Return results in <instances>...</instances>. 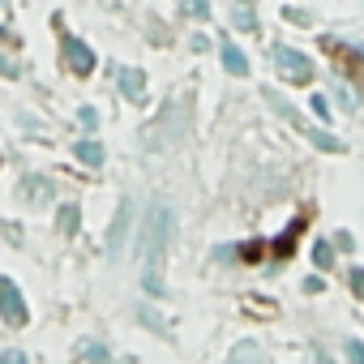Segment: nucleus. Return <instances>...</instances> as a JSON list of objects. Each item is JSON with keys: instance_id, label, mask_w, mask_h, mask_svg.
Segmentation results:
<instances>
[{"instance_id": "obj_1", "label": "nucleus", "mask_w": 364, "mask_h": 364, "mask_svg": "<svg viewBox=\"0 0 364 364\" xmlns=\"http://www.w3.org/2000/svg\"><path fill=\"white\" fill-rule=\"evenodd\" d=\"M167 245H171V206L167 202H150L146 219L137 228V257L146 266V274H141L146 296H163V257H167Z\"/></svg>"}, {"instance_id": "obj_2", "label": "nucleus", "mask_w": 364, "mask_h": 364, "mask_svg": "<svg viewBox=\"0 0 364 364\" xmlns=\"http://www.w3.org/2000/svg\"><path fill=\"white\" fill-rule=\"evenodd\" d=\"M270 60H274V69H279L283 82H291V86H309L313 82V60L304 52H296L287 43H274L270 48Z\"/></svg>"}, {"instance_id": "obj_3", "label": "nucleus", "mask_w": 364, "mask_h": 364, "mask_svg": "<svg viewBox=\"0 0 364 364\" xmlns=\"http://www.w3.org/2000/svg\"><path fill=\"white\" fill-rule=\"evenodd\" d=\"M0 317H5V326H26L31 321L26 296L18 287V279H9V274H0Z\"/></svg>"}, {"instance_id": "obj_4", "label": "nucleus", "mask_w": 364, "mask_h": 364, "mask_svg": "<svg viewBox=\"0 0 364 364\" xmlns=\"http://www.w3.org/2000/svg\"><path fill=\"white\" fill-rule=\"evenodd\" d=\"M129 219H133V202H120V206H116V219H112V228H107V262H116V257L124 253Z\"/></svg>"}, {"instance_id": "obj_5", "label": "nucleus", "mask_w": 364, "mask_h": 364, "mask_svg": "<svg viewBox=\"0 0 364 364\" xmlns=\"http://www.w3.org/2000/svg\"><path fill=\"white\" fill-rule=\"evenodd\" d=\"M65 60H69V69H73L77 77H90V73H95V52H90L82 39H65Z\"/></svg>"}, {"instance_id": "obj_6", "label": "nucleus", "mask_w": 364, "mask_h": 364, "mask_svg": "<svg viewBox=\"0 0 364 364\" xmlns=\"http://www.w3.org/2000/svg\"><path fill=\"white\" fill-rule=\"evenodd\" d=\"M18 193H22V202H52V180H43V176H26L22 185H18Z\"/></svg>"}, {"instance_id": "obj_7", "label": "nucleus", "mask_w": 364, "mask_h": 364, "mask_svg": "<svg viewBox=\"0 0 364 364\" xmlns=\"http://www.w3.org/2000/svg\"><path fill=\"white\" fill-rule=\"evenodd\" d=\"M120 90L129 103H141L146 99V73L141 69H120Z\"/></svg>"}, {"instance_id": "obj_8", "label": "nucleus", "mask_w": 364, "mask_h": 364, "mask_svg": "<svg viewBox=\"0 0 364 364\" xmlns=\"http://www.w3.org/2000/svg\"><path fill=\"white\" fill-rule=\"evenodd\" d=\"M228 364H270V360H266V351H262L257 343H249V338H245V343H236V347H232V360H228Z\"/></svg>"}, {"instance_id": "obj_9", "label": "nucleus", "mask_w": 364, "mask_h": 364, "mask_svg": "<svg viewBox=\"0 0 364 364\" xmlns=\"http://www.w3.org/2000/svg\"><path fill=\"white\" fill-rule=\"evenodd\" d=\"M223 69H228L232 77H245V73H249V56H245L236 43H223Z\"/></svg>"}, {"instance_id": "obj_10", "label": "nucleus", "mask_w": 364, "mask_h": 364, "mask_svg": "<svg viewBox=\"0 0 364 364\" xmlns=\"http://www.w3.org/2000/svg\"><path fill=\"white\" fill-rule=\"evenodd\" d=\"M73 154H77L86 167H103V146H99L95 137H82V141L73 146Z\"/></svg>"}, {"instance_id": "obj_11", "label": "nucleus", "mask_w": 364, "mask_h": 364, "mask_svg": "<svg viewBox=\"0 0 364 364\" xmlns=\"http://www.w3.org/2000/svg\"><path fill=\"white\" fill-rule=\"evenodd\" d=\"M232 26H236V31H245V35H253V31H257V14H253V5H249V0H236Z\"/></svg>"}, {"instance_id": "obj_12", "label": "nucleus", "mask_w": 364, "mask_h": 364, "mask_svg": "<svg viewBox=\"0 0 364 364\" xmlns=\"http://www.w3.org/2000/svg\"><path fill=\"white\" fill-rule=\"evenodd\" d=\"M304 133H309V141H313L317 150H326V154H338V150H343V141H338V137H330L326 129H304Z\"/></svg>"}, {"instance_id": "obj_13", "label": "nucleus", "mask_w": 364, "mask_h": 364, "mask_svg": "<svg viewBox=\"0 0 364 364\" xmlns=\"http://www.w3.org/2000/svg\"><path fill=\"white\" fill-rule=\"evenodd\" d=\"M300 228H304V219H296V223H291V228H287V232H283V236L274 240V257H287V253H291V245H296Z\"/></svg>"}, {"instance_id": "obj_14", "label": "nucleus", "mask_w": 364, "mask_h": 364, "mask_svg": "<svg viewBox=\"0 0 364 364\" xmlns=\"http://www.w3.org/2000/svg\"><path fill=\"white\" fill-rule=\"evenodd\" d=\"M77 223H82V210H77L73 202H69V206H60V232H65V236H73V232H77Z\"/></svg>"}, {"instance_id": "obj_15", "label": "nucleus", "mask_w": 364, "mask_h": 364, "mask_svg": "<svg viewBox=\"0 0 364 364\" xmlns=\"http://www.w3.org/2000/svg\"><path fill=\"white\" fill-rule=\"evenodd\" d=\"M82 355H86L90 364H112V355H107V347H99V343H82Z\"/></svg>"}, {"instance_id": "obj_16", "label": "nucleus", "mask_w": 364, "mask_h": 364, "mask_svg": "<svg viewBox=\"0 0 364 364\" xmlns=\"http://www.w3.org/2000/svg\"><path fill=\"white\" fill-rule=\"evenodd\" d=\"M313 262H317L321 270L334 262V249H330V240H317V245H313Z\"/></svg>"}, {"instance_id": "obj_17", "label": "nucleus", "mask_w": 364, "mask_h": 364, "mask_svg": "<svg viewBox=\"0 0 364 364\" xmlns=\"http://www.w3.org/2000/svg\"><path fill=\"white\" fill-rule=\"evenodd\" d=\"M185 14L189 18H210V0H185Z\"/></svg>"}, {"instance_id": "obj_18", "label": "nucleus", "mask_w": 364, "mask_h": 364, "mask_svg": "<svg viewBox=\"0 0 364 364\" xmlns=\"http://www.w3.org/2000/svg\"><path fill=\"white\" fill-rule=\"evenodd\" d=\"M347 360H351V364H364V343H360V338L347 343Z\"/></svg>"}, {"instance_id": "obj_19", "label": "nucleus", "mask_w": 364, "mask_h": 364, "mask_svg": "<svg viewBox=\"0 0 364 364\" xmlns=\"http://www.w3.org/2000/svg\"><path fill=\"white\" fill-rule=\"evenodd\" d=\"M0 364H26V351L9 347V351H0Z\"/></svg>"}, {"instance_id": "obj_20", "label": "nucleus", "mask_w": 364, "mask_h": 364, "mask_svg": "<svg viewBox=\"0 0 364 364\" xmlns=\"http://www.w3.org/2000/svg\"><path fill=\"white\" fill-rule=\"evenodd\" d=\"M347 283H351V291L364 300V270H351V274H347Z\"/></svg>"}, {"instance_id": "obj_21", "label": "nucleus", "mask_w": 364, "mask_h": 364, "mask_svg": "<svg viewBox=\"0 0 364 364\" xmlns=\"http://www.w3.org/2000/svg\"><path fill=\"white\" fill-rule=\"evenodd\" d=\"M309 364H334V355L321 351V347H309Z\"/></svg>"}, {"instance_id": "obj_22", "label": "nucleus", "mask_w": 364, "mask_h": 364, "mask_svg": "<svg viewBox=\"0 0 364 364\" xmlns=\"http://www.w3.org/2000/svg\"><path fill=\"white\" fill-rule=\"evenodd\" d=\"M283 18L296 22V26H309V14H300V9H283Z\"/></svg>"}, {"instance_id": "obj_23", "label": "nucleus", "mask_w": 364, "mask_h": 364, "mask_svg": "<svg viewBox=\"0 0 364 364\" xmlns=\"http://www.w3.org/2000/svg\"><path fill=\"white\" fill-rule=\"evenodd\" d=\"M313 112H317V120H330V103H326V99H321V95H317V99H313Z\"/></svg>"}, {"instance_id": "obj_24", "label": "nucleus", "mask_w": 364, "mask_h": 364, "mask_svg": "<svg viewBox=\"0 0 364 364\" xmlns=\"http://www.w3.org/2000/svg\"><path fill=\"white\" fill-rule=\"evenodd\" d=\"M77 120H82L86 129H95V124H99V116H95V107H82V116H77Z\"/></svg>"}, {"instance_id": "obj_25", "label": "nucleus", "mask_w": 364, "mask_h": 364, "mask_svg": "<svg viewBox=\"0 0 364 364\" xmlns=\"http://www.w3.org/2000/svg\"><path fill=\"white\" fill-rule=\"evenodd\" d=\"M326 287V279L321 274H313V279H304V291H321Z\"/></svg>"}, {"instance_id": "obj_26", "label": "nucleus", "mask_w": 364, "mask_h": 364, "mask_svg": "<svg viewBox=\"0 0 364 364\" xmlns=\"http://www.w3.org/2000/svg\"><path fill=\"white\" fill-rule=\"evenodd\" d=\"M338 99H343V107H355V95H351L347 86H338Z\"/></svg>"}, {"instance_id": "obj_27", "label": "nucleus", "mask_w": 364, "mask_h": 364, "mask_svg": "<svg viewBox=\"0 0 364 364\" xmlns=\"http://www.w3.org/2000/svg\"><path fill=\"white\" fill-rule=\"evenodd\" d=\"M0 9H5V0H0Z\"/></svg>"}]
</instances>
